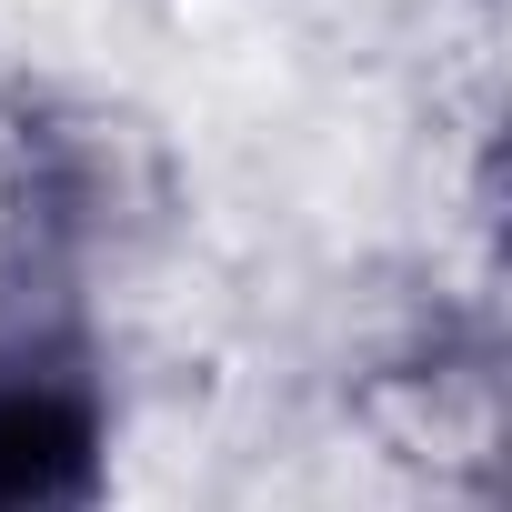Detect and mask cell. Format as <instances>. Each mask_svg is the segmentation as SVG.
I'll use <instances>...</instances> for the list:
<instances>
[{
  "instance_id": "obj_1",
  "label": "cell",
  "mask_w": 512,
  "mask_h": 512,
  "mask_svg": "<svg viewBox=\"0 0 512 512\" xmlns=\"http://www.w3.org/2000/svg\"><path fill=\"white\" fill-rule=\"evenodd\" d=\"M101 402L71 352L0 342V512H91Z\"/></svg>"
}]
</instances>
